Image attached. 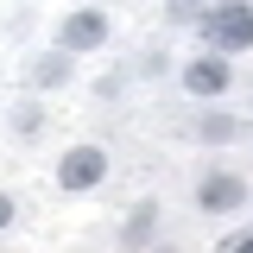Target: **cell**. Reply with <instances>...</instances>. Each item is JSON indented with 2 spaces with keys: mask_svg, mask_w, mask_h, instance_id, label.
<instances>
[{
  "mask_svg": "<svg viewBox=\"0 0 253 253\" xmlns=\"http://www.w3.org/2000/svg\"><path fill=\"white\" fill-rule=\"evenodd\" d=\"M152 221H158V203L146 196V203L133 209V221L121 228V247H146V241H152Z\"/></svg>",
  "mask_w": 253,
  "mask_h": 253,
  "instance_id": "cell-7",
  "label": "cell"
},
{
  "mask_svg": "<svg viewBox=\"0 0 253 253\" xmlns=\"http://www.w3.org/2000/svg\"><path fill=\"white\" fill-rule=\"evenodd\" d=\"M241 126H234V114H196V139L203 146H228Z\"/></svg>",
  "mask_w": 253,
  "mask_h": 253,
  "instance_id": "cell-8",
  "label": "cell"
},
{
  "mask_svg": "<svg viewBox=\"0 0 253 253\" xmlns=\"http://www.w3.org/2000/svg\"><path fill=\"white\" fill-rule=\"evenodd\" d=\"M101 44H108V13H101V6H83V13H70L57 26V51H70V57L101 51Z\"/></svg>",
  "mask_w": 253,
  "mask_h": 253,
  "instance_id": "cell-2",
  "label": "cell"
},
{
  "mask_svg": "<svg viewBox=\"0 0 253 253\" xmlns=\"http://www.w3.org/2000/svg\"><path fill=\"white\" fill-rule=\"evenodd\" d=\"M13 126H19V133H38V126H44V114H38V108H32V101H19V108H13Z\"/></svg>",
  "mask_w": 253,
  "mask_h": 253,
  "instance_id": "cell-9",
  "label": "cell"
},
{
  "mask_svg": "<svg viewBox=\"0 0 253 253\" xmlns=\"http://www.w3.org/2000/svg\"><path fill=\"white\" fill-rule=\"evenodd\" d=\"M196 203H203L209 215H228V209H241V203H247V184H241L234 171H209V177L196 184Z\"/></svg>",
  "mask_w": 253,
  "mask_h": 253,
  "instance_id": "cell-4",
  "label": "cell"
},
{
  "mask_svg": "<svg viewBox=\"0 0 253 253\" xmlns=\"http://www.w3.org/2000/svg\"><path fill=\"white\" fill-rule=\"evenodd\" d=\"M196 32L203 44L234 57V51H253V0H203L196 6Z\"/></svg>",
  "mask_w": 253,
  "mask_h": 253,
  "instance_id": "cell-1",
  "label": "cell"
},
{
  "mask_svg": "<svg viewBox=\"0 0 253 253\" xmlns=\"http://www.w3.org/2000/svg\"><path fill=\"white\" fill-rule=\"evenodd\" d=\"M0 228H13V196L0 190Z\"/></svg>",
  "mask_w": 253,
  "mask_h": 253,
  "instance_id": "cell-10",
  "label": "cell"
},
{
  "mask_svg": "<svg viewBox=\"0 0 253 253\" xmlns=\"http://www.w3.org/2000/svg\"><path fill=\"white\" fill-rule=\"evenodd\" d=\"M228 247H234V253H253V234H234V241H228Z\"/></svg>",
  "mask_w": 253,
  "mask_h": 253,
  "instance_id": "cell-11",
  "label": "cell"
},
{
  "mask_svg": "<svg viewBox=\"0 0 253 253\" xmlns=\"http://www.w3.org/2000/svg\"><path fill=\"white\" fill-rule=\"evenodd\" d=\"M76 76V57L70 51H44V57H32V89H63Z\"/></svg>",
  "mask_w": 253,
  "mask_h": 253,
  "instance_id": "cell-6",
  "label": "cell"
},
{
  "mask_svg": "<svg viewBox=\"0 0 253 253\" xmlns=\"http://www.w3.org/2000/svg\"><path fill=\"white\" fill-rule=\"evenodd\" d=\"M101 177H108V152H101V146H70V152L57 158V184L70 190V196H76V190H95Z\"/></svg>",
  "mask_w": 253,
  "mask_h": 253,
  "instance_id": "cell-3",
  "label": "cell"
},
{
  "mask_svg": "<svg viewBox=\"0 0 253 253\" xmlns=\"http://www.w3.org/2000/svg\"><path fill=\"white\" fill-rule=\"evenodd\" d=\"M184 89H190V95H228V57H221V51L190 57V63H184Z\"/></svg>",
  "mask_w": 253,
  "mask_h": 253,
  "instance_id": "cell-5",
  "label": "cell"
}]
</instances>
